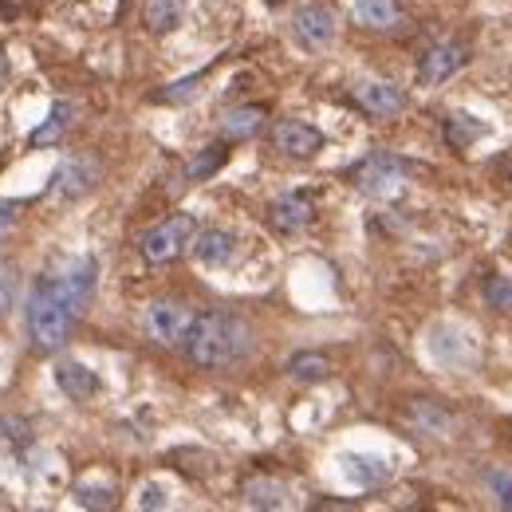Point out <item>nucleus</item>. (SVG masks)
<instances>
[{
  "label": "nucleus",
  "instance_id": "nucleus-1",
  "mask_svg": "<svg viewBox=\"0 0 512 512\" xmlns=\"http://www.w3.org/2000/svg\"><path fill=\"white\" fill-rule=\"evenodd\" d=\"M186 351L201 371H221V367L241 363L253 351V331H249V323L229 316V312H205L193 320Z\"/></svg>",
  "mask_w": 512,
  "mask_h": 512
},
{
  "label": "nucleus",
  "instance_id": "nucleus-2",
  "mask_svg": "<svg viewBox=\"0 0 512 512\" xmlns=\"http://www.w3.org/2000/svg\"><path fill=\"white\" fill-rule=\"evenodd\" d=\"M71 320H75V312L67 308L60 284H48V280H44V284L32 292V304H28V331H32V343H36L40 351H60L67 343V335H71Z\"/></svg>",
  "mask_w": 512,
  "mask_h": 512
},
{
  "label": "nucleus",
  "instance_id": "nucleus-3",
  "mask_svg": "<svg viewBox=\"0 0 512 512\" xmlns=\"http://www.w3.org/2000/svg\"><path fill=\"white\" fill-rule=\"evenodd\" d=\"M193 233H197V221H193V213H174V217H166L162 225H154L150 233H142V260H150V264H170V260H178V256L186 253L193 245Z\"/></svg>",
  "mask_w": 512,
  "mask_h": 512
},
{
  "label": "nucleus",
  "instance_id": "nucleus-4",
  "mask_svg": "<svg viewBox=\"0 0 512 512\" xmlns=\"http://www.w3.org/2000/svg\"><path fill=\"white\" fill-rule=\"evenodd\" d=\"M193 320H197V316H193L182 300H154V304L146 308V331H150V339L162 343V347H186Z\"/></svg>",
  "mask_w": 512,
  "mask_h": 512
},
{
  "label": "nucleus",
  "instance_id": "nucleus-5",
  "mask_svg": "<svg viewBox=\"0 0 512 512\" xmlns=\"http://www.w3.org/2000/svg\"><path fill=\"white\" fill-rule=\"evenodd\" d=\"M355 186L363 193H371V197H394V193L402 190V182H406V166L398 162V158H386V154H375V158H367L363 166H355Z\"/></svg>",
  "mask_w": 512,
  "mask_h": 512
},
{
  "label": "nucleus",
  "instance_id": "nucleus-6",
  "mask_svg": "<svg viewBox=\"0 0 512 512\" xmlns=\"http://www.w3.org/2000/svg\"><path fill=\"white\" fill-rule=\"evenodd\" d=\"M103 182V166L91 158V154H75V158H67L64 166L56 170V197H64V201H79V197H87V193L95 190Z\"/></svg>",
  "mask_w": 512,
  "mask_h": 512
},
{
  "label": "nucleus",
  "instance_id": "nucleus-7",
  "mask_svg": "<svg viewBox=\"0 0 512 512\" xmlns=\"http://www.w3.org/2000/svg\"><path fill=\"white\" fill-rule=\"evenodd\" d=\"M465 64H469V48H465V44H457V40L434 44V48L418 60V83H422V87H438V83H446L449 75H457Z\"/></svg>",
  "mask_w": 512,
  "mask_h": 512
},
{
  "label": "nucleus",
  "instance_id": "nucleus-8",
  "mask_svg": "<svg viewBox=\"0 0 512 512\" xmlns=\"http://www.w3.org/2000/svg\"><path fill=\"white\" fill-rule=\"evenodd\" d=\"M351 99H355V107L367 111L371 119H394V115L406 107L402 87H398V83H386V79H367V83H359V87L351 91Z\"/></svg>",
  "mask_w": 512,
  "mask_h": 512
},
{
  "label": "nucleus",
  "instance_id": "nucleus-9",
  "mask_svg": "<svg viewBox=\"0 0 512 512\" xmlns=\"http://www.w3.org/2000/svg\"><path fill=\"white\" fill-rule=\"evenodd\" d=\"M292 28H296V40H300L304 48L320 52V48H327V44L335 40V32H339V20H335V12H331L327 4H304V8L296 12Z\"/></svg>",
  "mask_w": 512,
  "mask_h": 512
},
{
  "label": "nucleus",
  "instance_id": "nucleus-10",
  "mask_svg": "<svg viewBox=\"0 0 512 512\" xmlns=\"http://www.w3.org/2000/svg\"><path fill=\"white\" fill-rule=\"evenodd\" d=\"M272 142L288 158H316L323 150V130H316L312 123H300V119H284L272 130Z\"/></svg>",
  "mask_w": 512,
  "mask_h": 512
},
{
  "label": "nucleus",
  "instance_id": "nucleus-11",
  "mask_svg": "<svg viewBox=\"0 0 512 512\" xmlns=\"http://www.w3.org/2000/svg\"><path fill=\"white\" fill-rule=\"evenodd\" d=\"M268 221H272L276 233H300V229H308L316 221V205L304 193H284V197H276L268 205Z\"/></svg>",
  "mask_w": 512,
  "mask_h": 512
},
{
  "label": "nucleus",
  "instance_id": "nucleus-12",
  "mask_svg": "<svg viewBox=\"0 0 512 512\" xmlns=\"http://www.w3.org/2000/svg\"><path fill=\"white\" fill-rule=\"evenodd\" d=\"M193 256H197V264H205V268H225L233 256H237V237L229 233V229H201V233H193Z\"/></svg>",
  "mask_w": 512,
  "mask_h": 512
},
{
  "label": "nucleus",
  "instance_id": "nucleus-13",
  "mask_svg": "<svg viewBox=\"0 0 512 512\" xmlns=\"http://www.w3.org/2000/svg\"><path fill=\"white\" fill-rule=\"evenodd\" d=\"M56 284H60V292H64L67 308L79 316V312L91 304V292H95V260H91V256H87V260H79L64 280H56Z\"/></svg>",
  "mask_w": 512,
  "mask_h": 512
},
{
  "label": "nucleus",
  "instance_id": "nucleus-14",
  "mask_svg": "<svg viewBox=\"0 0 512 512\" xmlns=\"http://www.w3.org/2000/svg\"><path fill=\"white\" fill-rule=\"evenodd\" d=\"M142 16H146V28H150L154 36H170V32H178L182 20H186V0H146Z\"/></svg>",
  "mask_w": 512,
  "mask_h": 512
},
{
  "label": "nucleus",
  "instance_id": "nucleus-15",
  "mask_svg": "<svg viewBox=\"0 0 512 512\" xmlns=\"http://www.w3.org/2000/svg\"><path fill=\"white\" fill-rule=\"evenodd\" d=\"M355 20L375 32H394L402 24V8L398 0H355Z\"/></svg>",
  "mask_w": 512,
  "mask_h": 512
},
{
  "label": "nucleus",
  "instance_id": "nucleus-16",
  "mask_svg": "<svg viewBox=\"0 0 512 512\" xmlns=\"http://www.w3.org/2000/svg\"><path fill=\"white\" fill-rule=\"evenodd\" d=\"M339 461H343V473H347L355 485H363V489L383 485L386 477H390V465H386L383 457H371V453H343Z\"/></svg>",
  "mask_w": 512,
  "mask_h": 512
},
{
  "label": "nucleus",
  "instance_id": "nucleus-17",
  "mask_svg": "<svg viewBox=\"0 0 512 512\" xmlns=\"http://www.w3.org/2000/svg\"><path fill=\"white\" fill-rule=\"evenodd\" d=\"M56 386L64 390L67 398L87 402V398L99 390V375H95L91 367H83V363H60V367H56Z\"/></svg>",
  "mask_w": 512,
  "mask_h": 512
},
{
  "label": "nucleus",
  "instance_id": "nucleus-18",
  "mask_svg": "<svg viewBox=\"0 0 512 512\" xmlns=\"http://www.w3.org/2000/svg\"><path fill=\"white\" fill-rule=\"evenodd\" d=\"M264 119H268V107H264V103H249V107L229 111L225 123H221V130H225L229 142H245V138H253L256 130L264 127Z\"/></svg>",
  "mask_w": 512,
  "mask_h": 512
},
{
  "label": "nucleus",
  "instance_id": "nucleus-19",
  "mask_svg": "<svg viewBox=\"0 0 512 512\" xmlns=\"http://www.w3.org/2000/svg\"><path fill=\"white\" fill-rule=\"evenodd\" d=\"M241 493L253 509H284L288 505V485L276 477H249Z\"/></svg>",
  "mask_w": 512,
  "mask_h": 512
},
{
  "label": "nucleus",
  "instance_id": "nucleus-20",
  "mask_svg": "<svg viewBox=\"0 0 512 512\" xmlns=\"http://www.w3.org/2000/svg\"><path fill=\"white\" fill-rule=\"evenodd\" d=\"M71 123H75V103L60 99V103L52 107L48 123H40V127L32 130V146H52V142H60L67 130H71Z\"/></svg>",
  "mask_w": 512,
  "mask_h": 512
},
{
  "label": "nucleus",
  "instance_id": "nucleus-21",
  "mask_svg": "<svg viewBox=\"0 0 512 512\" xmlns=\"http://www.w3.org/2000/svg\"><path fill=\"white\" fill-rule=\"evenodd\" d=\"M489 127L477 119V115H465V111H457V115H449L446 119V142L453 150H469L477 138H485Z\"/></svg>",
  "mask_w": 512,
  "mask_h": 512
},
{
  "label": "nucleus",
  "instance_id": "nucleus-22",
  "mask_svg": "<svg viewBox=\"0 0 512 512\" xmlns=\"http://www.w3.org/2000/svg\"><path fill=\"white\" fill-rule=\"evenodd\" d=\"M225 162H229V142H213V146H205L201 154H193L190 162H186V182H205V178H213Z\"/></svg>",
  "mask_w": 512,
  "mask_h": 512
},
{
  "label": "nucleus",
  "instance_id": "nucleus-23",
  "mask_svg": "<svg viewBox=\"0 0 512 512\" xmlns=\"http://www.w3.org/2000/svg\"><path fill=\"white\" fill-rule=\"evenodd\" d=\"M288 375L296 383H323L331 375V359L320 355V351H300V355L288 359Z\"/></svg>",
  "mask_w": 512,
  "mask_h": 512
},
{
  "label": "nucleus",
  "instance_id": "nucleus-24",
  "mask_svg": "<svg viewBox=\"0 0 512 512\" xmlns=\"http://www.w3.org/2000/svg\"><path fill=\"white\" fill-rule=\"evenodd\" d=\"M481 292H485V304H489V308H497V312H512V276H501V272L485 276Z\"/></svg>",
  "mask_w": 512,
  "mask_h": 512
},
{
  "label": "nucleus",
  "instance_id": "nucleus-25",
  "mask_svg": "<svg viewBox=\"0 0 512 512\" xmlns=\"http://www.w3.org/2000/svg\"><path fill=\"white\" fill-rule=\"evenodd\" d=\"M75 501L87 505V509H111L115 505V485H87V481H79L75 485Z\"/></svg>",
  "mask_w": 512,
  "mask_h": 512
},
{
  "label": "nucleus",
  "instance_id": "nucleus-26",
  "mask_svg": "<svg viewBox=\"0 0 512 512\" xmlns=\"http://www.w3.org/2000/svg\"><path fill=\"white\" fill-rule=\"evenodd\" d=\"M485 485H489V493L497 497V505H501V509H512V473L489 469V473H485Z\"/></svg>",
  "mask_w": 512,
  "mask_h": 512
},
{
  "label": "nucleus",
  "instance_id": "nucleus-27",
  "mask_svg": "<svg viewBox=\"0 0 512 512\" xmlns=\"http://www.w3.org/2000/svg\"><path fill=\"white\" fill-rule=\"evenodd\" d=\"M205 75H190V79H178V83H170V91H162L158 99L162 103H178V99H190L193 91H197V83H201Z\"/></svg>",
  "mask_w": 512,
  "mask_h": 512
},
{
  "label": "nucleus",
  "instance_id": "nucleus-28",
  "mask_svg": "<svg viewBox=\"0 0 512 512\" xmlns=\"http://www.w3.org/2000/svg\"><path fill=\"white\" fill-rule=\"evenodd\" d=\"M12 300H16V272L0 264V316H8Z\"/></svg>",
  "mask_w": 512,
  "mask_h": 512
},
{
  "label": "nucleus",
  "instance_id": "nucleus-29",
  "mask_svg": "<svg viewBox=\"0 0 512 512\" xmlns=\"http://www.w3.org/2000/svg\"><path fill=\"white\" fill-rule=\"evenodd\" d=\"M16 221H20V205L16 201H0V241L16 229Z\"/></svg>",
  "mask_w": 512,
  "mask_h": 512
},
{
  "label": "nucleus",
  "instance_id": "nucleus-30",
  "mask_svg": "<svg viewBox=\"0 0 512 512\" xmlns=\"http://www.w3.org/2000/svg\"><path fill=\"white\" fill-rule=\"evenodd\" d=\"M138 505H142V509H162V505H166V497H162V489H158V485H146V489L138 493Z\"/></svg>",
  "mask_w": 512,
  "mask_h": 512
},
{
  "label": "nucleus",
  "instance_id": "nucleus-31",
  "mask_svg": "<svg viewBox=\"0 0 512 512\" xmlns=\"http://www.w3.org/2000/svg\"><path fill=\"white\" fill-rule=\"evenodd\" d=\"M501 174H505V178H512V150L505 154V162H501Z\"/></svg>",
  "mask_w": 512,
  "mask_h": 512
}]
</instances>
